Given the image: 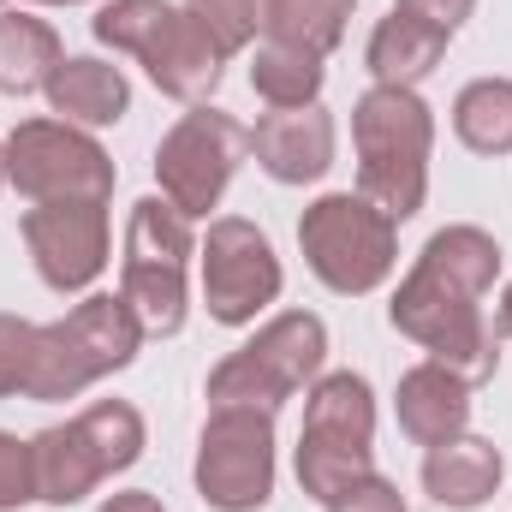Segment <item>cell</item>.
I'll list each match as a JSON object with an SVG mask.
<instances>
[{
  "label": "cell",
  "mask_w": 512,
  "mask_h": 512,
  "mask_svg": "<svg viewBox=\"0 0 512 512\" xmlns=\"http://www.w3.org/2000/svg\"><path fill=\"white\" fill-rule=\"evenodd\" d=\"M501 280V245L495 233L459 221V227H441L423 256L411 262V274L399 280L393 304H387V322L417 340L429 352V364H447L453 376L465 382H489L501 370V340L483 316V298L489 286Z\"/></svg>",
  "instance_id": "cell-1"
},
{
  "label": "cell",
  "mask_w": 512,
  "mask_h": 512,
  "mask_svg": "<svg viewBox=\"0 0 512 512\" xmlns=\"http://www.w3.org/2000/svg\"><path fill=\"white\" fill-rule=\"evenodd\" d=\"M352 149H358V197H370L387 221H411L429 197L435 108L417 90L376 84L352 108Z\"/></svg>",
  "instance_id": "cell-2"
},
{
  "label": "cell",
  "mask_w": 512,
  "mask_h": 512,
  "mask_svg": "<svg viewBox=\"0 0 512 512\" xmlns=\"http://www.w3.org/2000/svg\"><path fill=\"white\" fill-rule=\"evenodd\" d=\"M96 42L114 48V54H131L143 60L149 84L173 102H203L215 84H221V66L227 54L215 48V36L173 0H108L96 12Z\"/></svg>",
  "instance_id": "cell-3"
},
{
  "label": "cell",
  "mask_w": 512,
  "mask_h": 512,
  "mask_svg": "<svg viewBox=\"0 0 512 512\" xmlns=\"http://www.w3.org/2000/svg\"><path fill=\"white\" fill-rule=\"evenodd\" d=\"M143 322L120 292H84L60 322H48L36 334V370L24 399H78L84 387H96L102 376H120L131 358L143 352Z\"/></svg>",
  "instance_id": "cell-4"
},
{
  "label": "cell",
  "mask_w": 512,
  "mask_h": 512,
  "mask_svg": "<svg viewBox=\"0 0 512 512\" xmlns=\"http://www.w3.org/2000/svg\"><path fill=\"white\" fill-rule=\"evenodd\" d=\"M292 465H298V489L322 507L376 471V393L364 376L328 370L304 387V429Z\"/></svg>",
  "instance_id": "cell-5"
},
{
  "label": "cell",
  "mask_w": 512,
  "mask_h": 512,
  "mask_svg": "<svg viewBox=\"0 0 512 512\" xmlns=\"http://www.w3.org/2000/svg\"><path fill=\"white\" fill-rule=\"evenodd\" d=\"M328 364V322L310 310H280L262 322L239 352H227L209 370V411L239 405V411H280L298 387H310Z\"/></svg>",
  "instance_id": "cell-6"
},
{
  "label": "cell",
  "mask_w": 512,
  "mask_h": 512,
  "mask_svg": "<svg viewBox=\"0 0 512 512\" xmlns=\"http://www.w3.org/2000/svg\"><path fill=\"white\" fill-rule=\"evenodd\" d=\"M191 256L197 233L167 197H143L126 221V256H120V298L137 310L143 334L167 340L185 328L191 310Z\"/></svg>",
  "instance_id": "cell-7"
},
{
  "label": "cell",
  "mask_w": 512,
  "mask_h": 512,
  "mask_svg": "<svg viewBox=\"0 0 512 512\" xmlns=\"http://www.w3.org/2000/svg\"><path fill=\"white\" fill-rule=\"evenodd\" d=\"M298 251L310 262V274L340 292V298H364L376 292L393 262H399V221H387L382 209L358 191H328L304 209L298 221Z\"/></svg>",
  "instance_id": "cell-8"
},
{
  "label": "cell",
  "mask_w": 512,
  "mask_h": 512,
  "mask_svg": "<svg viewBox=\"0 0 512 512\" xmlns=\"http://www.w3.org/2000/svg\"><path fill=\"white\" fill-rule=\"evenodd\" d=\"M114 179V155L84 126L18 120L6 137V185L30 203H108Z\"/></svg>",
  "instance_id": "cell-9"
},
{
  "label": "cell",
  "mask_w": 512,
  "mask_h": 512,
  "mask_svg": "<svg viewBox=\"0 0 512 512\" xmlns=\"http://www.w3.org/2000/svg\"><path fill=\"white\" fill-rule=\"evenodd\" d=\"M245 155H251V126H239L233 114L197 102L155 143V185L185 221H209L221 209V197H227Z\"/></svg>",
  "instance_id": "cell-10"
},
{
  "label": "cell",
  "mask_w": 512,
  "mask_h": 512,
  "mask_svg": "<svg viewBox=\"0 0 512 512\" xmlns=\"http://www.w3.org/2000/svg\"><path fill=\"white\" fill-rule=\"evenodd\" d=\"M191 477L215 512H262L274 501V417L239 405L209 411Z\"/></svg>",
  "instance_id": "cell-11"
},
{
  "label": "cell",
  "mask_w": 512,
  "mask_h": 512,
  "mask_svg": "<svg viewBox=\"0 0 512 512\" xmlns=\"http://www.w3.org/2000/svg\"><path fill=\"white\" fill-rule=\"evenodd\" d=\"M197 262H203V304L221 328H245L256 322L280 286H286V268L268 245V233L245 221V215H221L209 221L203 245H197Z\"/></svg>",
  "instance_id": "cell-12"
},
{
  "label": "cell",
  "mask_w": 512,
  "mask_h": 512,
  "mask_svg": "<svg viewBox=\"0 0 512 512\" xmlns=\"http://www.w3.org/2000/svg\"><path fill=\"white\" fill-rule=\"evenodd\" d=\"M42 286L90 292L108 268V203H36L18 221Z\"/></svg>",
  "instance_id": "cell-13"
},
{
  "label": "cell",
  "mask_w": 512,
  "mask_h": 512,
  "mask_svg": "<svg viewBox=\"0 0 512 512\" xmlns=\"http://www.w3.org/2000/svg\"><path fill=\"white\" fill-rule=\"evenodd\" d=\"M256 167L274 185H316L334 167V114L316 108H268L251 131Z\"/></svg>",
  "instance_id": "cell-14"
},
{
  "label": "cell",
  "mask_w": 512,
  "mask_h": 512,
  "mask_svg": "<svg viewBox=\"0 0 512 512\" xmlns=\"http://www.w3.org/2000/svg\"><path fill=\"white\" fill-rule=\"evenodd\" d=\"M501 477H507L501 447H495V441H483V435H471V429L423 453V489H429V501H435V507H447V512L489 507V501H495V489H501Z\"/></svg>",
  "instance_id": "cell-15"
},
{
  "label": "cell",
  "mask_w": 512,
  "mask_h": 512,
  "mask_svg": "<svg viewBox=\"0 0 512 512\" xmlns=\"http://www.w3.org/2000/svg\"><path fill=\"white\" fill-rule=\"evenodd\" d=\"M393 411H399V429L417 447H441V441L465 435V423H471V382L453 376L447 364H417V370L399 376Z\"/></svg>",
  "instance_id": "cell-16"
},
{
  "label": "cell",
  "mask_w": 512,
  "mask_h": 512,
  "mask_svg": "<svg viewBox=\"0 0 512 512\" xmlns=\"http://www.w3.org/2000/svg\"><path fill=\"white\" fill-rule=\"evenodd\" d=\"M30 459H36V501H48V507H78L108 483V465L78 417L42 429L30 441Z\"/></svg>",
  "instance_id": "cell-17"
},
{
  "label": "cell",
  "mask_w": 512,
  "mask_h": 512,
  "mask_svg": "<svg viewBox=\"0 0 512 512\" xmlns=\"http://www.w3.org/2000/svg\"><path fill=\"white\" fill-rule=\"evenodd\" d=\"M48 108L54 120L66 126H84V131H102V126H120L131 114V84L120 66L96 60V54H78V60H60V72L48 78Z\"/></svg>",
  "instance_id": "cell-18"
},
{
  "label": "cell",
  "mask_w": 512,
  "mask_h": 512,
  "mask_svg": "<svg viewBox=\"0 0 512 512\" xmlns=\"http://www.w3.org/2000/svg\"><path fill=\"white\" fill-rule=\"evenodd\" d=\"M447 30H435V24H423V18H411V12H387L382 24L370 30V48H364V66H370V78L387 84V90H417L435 66H441V54H447Z\"/></svg>",
  "instance_id": "cell-19"
},
{
  "label": "cell",
  "mask_w": 512,
  "mask_h": 512,
  "mask_svg": "<svg viewBox=\"0 0 512 512\" xmlns=\"http://www.w3.org/2000/svg\"><path fill=\"white\" fill-rule=\"evenodd\" d=\"M66 48L48 18L36 12H0V96H42L48 78L60 72Z\"/></svg>",
  "instance_id": "cell-20"
},
{
  "label": "cell",
  "mask_w": 512,
  "mask_h": 512,
  "mask_svg": "<svg viewBox=\"0 0 512 512\" xmlns=\"http://www.w3.org/2000/svg\"><path fill=\"white\" fill-rule=\"evenodd\" d=\"M352 0H262V36L328 60L346 42Z\"/></svg>",
  "instance_id": "cell-21"
},
{
  "label": "cell",
  "mask_w": 512,
  "mask_h": 512,
  "mask_svg": "<svg viewBox=\"0 0 512 512\" xmlns=\"http://www.w3.org/2000/svg\"><path fill=\"white\" fill-rule=\"evenodd\" d=\"M322 60L304 54V48H286V42H256L251 54V90L268 108H316L322 102Z\"/></svg>",
  "instance_id": "cell-22"
},
{
  "label": "cell",
  "mask_w": 512,
  "mask_h": 512,
  "mask_svg": "<svg viewBox=\"0 0 512 512\" xmlns=\"http://www.w3.org/2000/svg\"><path fill=\"white\" fill-rule=\"evenodd\" d=\"M453 131L477 155H512V78H477L453 96Z\"/></svg>",
  "instance_id": "cell-23"
},
{
  "label": "cell",
  "mask_w": 512,
  "mask_h": 512,
  "mask_svg": "<svg viewBox=\"0 0 512 512\" xmlns=\"http://www.w3.org/2000/svg\"><path fill=\"white\" fill-rule=\"evenodd\" d=\"M185 12L215 36V48L227 60L256 48V36H262V0H185Z\"/></svg>",
  "instance_id": "cell-24"
},
{
  "label": "cell",
  "mask_w": 512,
  "mask_h": 512,
  "mask_svg": "<svg viewBox=\"0 0 512 512\" xmlns=\"http://www.w3.org/2000/svg\"><path fill=\"white\" fill-rule=\"evenodd\" d=\"M36 322L24 316H6L0 310V399H18L30 387V370H36Z\"/></svg>",
  "instance_id": "cell-25"
},
{
  "label": "cell",
  "mask_w": 512,
  "mask_h": 512,
  "mask_svg": "<svg viewBox=\"0 0 512 512\" xmlns=\"http://www.w3.org/2000/svg\"><path fill=\"white\" fill-rule=\"evenodd\" d=\"M24 501H36V459L30 441L0 429V512H18Z\"/></svg>",
  "instance_id": "cell-26"
},
{
  "label": "cell",
  "mask_w": 512,
  "mask_h": 512,
  "mask_svg": "<svg viewBox=\"0 0 512 512\" xmlns=\"http://www.w3.org/2000/svg\"><path fill=\"white\" fill-rule=\"evenodd\" d=\"M328 512H405V495H399V483H387L382 471H370L352 489H340L328 501Z\"/></svg>",
  "instance_id": "cell-27"
},
{
  "label": "cell",
  "mask_w": 512,
  "mask_h": 512,
  "mask_svg": "<svg viewBox=\"0 0 512 512\" xmlns=\"http://www.w3.org/2000/svg\"><path fill=\"white\" fill-rule=\"evenodd\" d=\"M399 12H411V18H423V24H435V30H459L471 12H477V0H393Z\"/></svg>",
  "instance_id": "cell-28"
},
{
  "label": "cell",
  "mask_w": 512,
  "mask_h": 512,
  "mask_svg": "<svg viewBox=\"0 0 512 512\" xmlns=\"http://www.w3.org/2000/svg\"><path fill=\"white\" fill-rule=\"evenodd\" d=\"M96 512H167V507H161L149 489H126V495H108Z\"/></svg>",
  "instance_id": "cell-29"
},
{
  "label": "cell",
  "mask_w": 512,
  "mask_h": 512,
  "mask_svg": "<svg viewBox=\"0 0 512 512\" xmlns=\"http://www.w3.org/2000/svg\"><path fill=\"white\" fill-rule=\"evenodd\" d=\"M489 328H495V340H512V280L501 286V298H495V322Z\"/></svg>",
  "instance_id": "cell-30"
},
{
  "label": "cell",
  "mask_w": 512,
  "mask_h": 512,
  "mask_svg": "<svg viewBox=\"0 0 512 512\" xmlns=\"http://www.w3.org/2000/svg\"><path fill=\"white\" fill-rule=\"evenodd\" d=\"M0 191H6V143H0Z\"/></svg>",
  "instance_id": "cell-31"
},
{
  "label": "cell",
  "mask_w": 512,
  "mask_h": 512,
  "mask_svg": "<svg viewBox=\"0 0 512 512\" xmlns=\"http://www.w3.org/2000/svg\"><path fill=\"white\" fill-rule=\"evenodd\" d=\"M36 6H84V0H36Z\"/></svg>",
  "instance_id": "cell-32"
},
{
  "label": "cell",
  "mask_w": 512,
  "mask_h": 512,
  "mask_svg": "<svg viewBox=\"0 0 512 512\" xmlns=\"http://www.w3.org/2000/svg\"><path fill=\"white\" fill-rule=\"evenodd\" d=\"M0 6H12V0H0Z\"/></svg>",
  "instance_id": "cell-33"
}]
</instances>
